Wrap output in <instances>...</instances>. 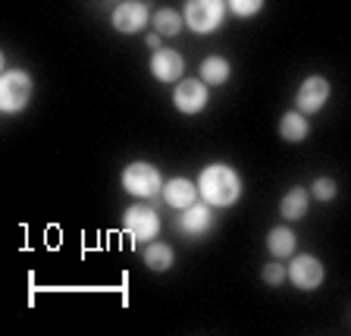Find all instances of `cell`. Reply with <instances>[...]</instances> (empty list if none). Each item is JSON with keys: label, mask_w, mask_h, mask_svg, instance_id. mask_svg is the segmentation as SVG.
I'll list each match as a JSON object with an SVG mask.
<instances>
[{"label": "cell", "mask_w": 351, "mask_h": 336, "mask_svg": "<svg viewBox=\"0 0 351 336\" xmlns=\"http://www.w3.org/2000/svg\"><path fill=\"white\" fill-rule=\"evenodd\" d=\"M307 192L304 189H292V192H285V198L279 201V211H282L285 220H301L307 214Z\"/></svg>", "instance_id": "cell-18"}, {"label": "cell", "mask_w": 351, "mask_h": 336, "mask_svg": "<svg viewBox=\"0 0 351 336\" xmlns=\"http://www.w3.org/2000/svg\"><path fill=\"white\" fill-rule=\"evenodd\" d=\"M123 227L129 229L132 239L154 242L157 233H160V214L154 211L151 205H132L129 211L123 214Z\"/></svg>", "instance_id": "cell-5"}, {"label": "cell", "mask_w": 351, "mask_h": 336, "mask_svg": "<svg viewBox=\"0 0 351 336\" xmlns=\"http://www.w3.org/2000/svg\"><path fill=\"white\" fill-rule=\"evenodd\" d=\"M279 132H282L285 142H304L311 126H307V113L301 110H289L282 120H279Z\"/></svg>", "instance_id": "cell-14"}, {"label": "cell", "mask_w": 351, "mask_h": 336, "mask_svg": "<svg viewBox=\"0 0 351 336\" xmlns=\"http://www.w3.org/2000/svg\"><path fill=\"white\" fill-rule=\"evenodd\" d=\"M123 189L135 198H154L163 192L160 170L147 161H135L123 170Z\"/></svg>", "instance_id": "cell-3"}, {"label": "cell", "mask_w": 351, "mask_h": 336, "mask_svg": "<svg viewBox=\"0 0 351 336\" xmlns=\"http://www.w3.org/2000/svg\"><path fill=\"white\" fill-rule=\"evenodd\" d=\"M182 25H185V16H179V10H173V7H163L154 13V32H160L163 38L179 35Z\"/></svg>", "instance_id": "cell-16"}, {"label": "cell", "mask_w": 351, "mask_h": 336, "mask_svg": "<svg viewBox=\"0 0 351 336\" xmlns=\"http://www.w3.org/2000/svg\"><path fill=\"white\" fill-rule=\"evenodd\" d=\"M160 32H151V35H147V47H154V51H160Z\"/></svg>", "instance_id": "cell-22"}, {"label": "cell", "mask_w": 351, "mask_h": 336, "mask_svg": "<svg viewBox=\"0 0 351 336\" xmlns=\"http://www.w3.org/2000/svg\"><path fill=\"white\" fill-rule=\"evenodd\" d=\"M229 73H232V66H229L226 57H219V54H213V57H207L204 63H201V79H204L207 85H223V82H229Z\"/></svg>", "instance_id": "cell-15"}, {"label": "cell", "mask_w": 351, "mask_h": 336, "mask_svg": "<svg viewBox=\"0 0 351 336\" xmlns=\"http://www.w3.org/2000/svg\"><path fill=\"white\" fill-rule=\"evenodd\" d=\"M173 104L179 113H201L207 107V82L204 79H182L176 82V95Z\"/></svg>", "instance_id": "cell-6"}, {"label": "cell", "mask_w": 351, "mask_h": 336, "mask_svg": "<svg viewBox=\"0 0 351 336\" xmlns=\"http://www.w3.org/2000/svg\"><path fill=\"white\" fill-rule=\"evenodd\" d=\"M226 16V3L223 0H189L185 3V25L197 35H210L219 29V22Z\"/></svg>", "instance_id": "cell-4"}, {"label": "cell", "mask_w": 351, "mask_h": 336, "mask_svg": "<svg viewBox=\"0 0 351 336\" xmlns=\"http://www.w3.org/2000/svg\"><path fill=\"white\" fill-rule=\"evenodd\" d=\"M147 25V7L138 3V0H129V3H119L113 10V29L119 35H138Z\"/></svg>", "instance_id": "cell-8"}, {"label": "cell", "mask_w": 351, "mask_h": 336, "mask_svg": "<svg viewBox=\"0 0 351 336\" xmlns=\"http://www.w3.org/2000/svg\"><path fill=\"white\" fill-rule=\"evenodd\" d=\"M210 223H213V214H210V208H207V201H195L191 208H185L182 220H179V227H182L189 236L207 233V229H210Z\"/></svg>", "instance_id": "cell-12"}, {"label": "cell", "mask_w": 351, "mask_h": 336, "mask_svg": "<svg viewBox=\"0 0 351 336\" xmlns=\"http://www.w3.org/2000/svg\"><path fill=\"white\" fill-rule=\"evenodd\" d=\"M289 280H292L298 289L311 293V289H317V286L323 283V264L317 261L314 255L292 258V264H289Z\"/></svg>", "instance_id": "cell-7"}, {"label": "cell", "mask_w": 351, "mask_h": 336, "mask_svg": "<svg viewBox=\"0 0 351 336\" xmlns=\"http://www.w3.org/2000/svg\"><path fill=\"white\" fill-rule=\"evenodd\" d=\"M326 101H329V82L323 79V76H311V79H304V85L298 88L295 107H298L301 113H317V110H323Z\"/></svg>", "instance_id": "cell-9"}, {"label": "cell", "mask_w": 351, "mask_h": 336, "mask_svg": "<svg viewBox=\"0 0 351 336\" xmlns=\"http://www.w3.org/2000/svg\"><path fill=\"white\" fill-rule=\"evenodd\" d=\"M229 10H232L235 16H241V19H248V16L263 10V0H229Z\"/></svg>", "instance_id": "cell-20"}, {"label": "cell", "mask_w": 351, "mask_h": 336, "mask_svg": "<svg viewBox=\"0 0 351 336\" xmlns=\"http://www.w3.org/2000/svg\"><path fill=\"white\" fill-rule=\"evenodd\" d=\"M197 189H201L207 205L229 208V205H235L241 195V179L229 164H210V167H204V173H201Z\"/></svg>", "instance_id": "cell-1"}, {"label": "cell", "mask_w": 351, "mask_h": 336, "mask_svg": "<svg viewBox=\"0 0 351 336\" xmlns=\"http://www.w3.org/2000/svg\"><path fill=\"white\" fill-rule=\"evenodd\" d=\"M261 273H263V283H267V286H279L285 277H289V271H285V267H282V264H279V261L267 264V267H263Z\"/></svg>", "instance_id": "cell-21"}, {"label": "cell", "mask_w": 351, "mask_h": 336, "mask_svg": "<svg viewBox=\"0 0 351 336\" xmlns=\"http://www.w3.org/2000/svg\"><path fill=\"white\" fill-rule=\"evenodd\" d=\"M197 186L191 183V179H185V176H176V179H169L167 186H163V201H167L169 208H179V211H185V208H191L197 201Z\"/></svg>", "instance_id": "cell-11"}, {"label": "cell", "mask_w": 351, "mask_h": 336, "mask_svg": "<svg viewBox=\"0 0 351 336\" xmlns=\"http://www.w3.org/2000/svg\"><path fill=\"white\" fill-rule=\"evenodd\" d=\"M295 245H298V239H295V233L289 227H273L270 236H267V251H270L273 258L295 255Z\"/></svg>", "instance_id": "cell-13"}, {"label": "cell", "mask_w": 351, "mask_h": 336, "mask_svg": "<svg viewBox=\"0 0 351 336\" xmlns=\"http://www.w3.org/2000/svg\"><path fill=\"white\" fill-rule=\"evenodd\" d=\"M151 73L157 82L163 85H173V82H182L179 76L185 73V60L179 57V51H169V47H160V51L151 57Z\"/></svg>", "instance_id": "cell-10"}, {"label": "cell", "mask_w": 351, "mask_h": 336, "mask_svg": "<svg viewBox=\"0 0 351 336\" xmlns=\"http://www.w3.org/2000/svg\"><path fill=\"white\" fill-rule=\"evenodd\" d=\"M311 195H314L317 201H332V198H336V183H332L329 176H317L314 186H311Z\"/></svg>", "instance_id": "cell-19"}, {"label": "cell", "mask_w": 351, "mask_h": 336, "mask_svg": "<svg viewBox=\"0 0 351 336\" xmlns=\"http://www.w3.org/2000/svg\"><path fill=\"white\" fill-rule=\"evenodd\" d=\"M141 258H145V267H151V271H169L173 267V249L167 242H151L141 251Z\"/></svg>", "instance_id": "cell-17"}, {"label": "cell", "mask_w": 351, "mask_h": 336, "mask_svg": "<svg viewBox=\"0 0 351 336\" xmlns=\"http://www.w3.org/2000/svg\"><path fill=\"white\" fill-rule=\"evenodd\" d=\"M32 95H35V85H32V76L22 73V69H10L0 79V110L3 113H22L29 107Z\"/></svg>", "instance_id": "cell-2"}]
</instances>
